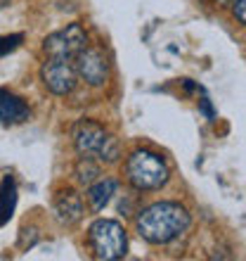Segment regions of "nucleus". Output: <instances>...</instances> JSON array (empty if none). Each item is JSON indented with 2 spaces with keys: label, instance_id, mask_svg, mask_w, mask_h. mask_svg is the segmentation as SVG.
I'll return each instance as SVG.
<instances>
[{
  "label": "nucleus",
  "instance_id": "423d86ee",
  "mask_svg": "<svg viewBox=\"0 0 246 261\" xmlns=\"http://www.w3.org/2000/svg\"><path fill=\"white\" fill-rule=\"evenodd\" d=\"M76 60V76H81L88 86H102L107 83V76H109V62L104 57L102 50L97 48H85L74 57Z\"/></svg>",
  "mask_w": 246,
  "mask_h": 261
},
{
  "label": "nucleus",
  "instance_id": "f03ea898",
  "mask_svg": "<svg viewBox=\"0 0 246 261\" xmlns=\"http://www.w3.org/2000/svg\"><path fill=\"white\" fill-rule=\"evenodd\" d=\"M126 176L135 190H159L168 180V166L159 154L147 150L133 152L126 162Z\"/></svg>",
  "mask_w": 246,
  "mask_h": 261
},
{
  "label": "nucleus",
  "instance_id": "f257e3e1",
  "mask_svg": "<svg viewBox=\"0 0 246 261\" xmlns=\"http://www.w3.org/2000/svg\"><path fill=\"white\" fill-rule=\"evenodd\" d=\"M190 228V214L178 202H157L137 216V233L151 245H168Z\"/></svg>",
  "mask_w": 246,
  "mask_h": 261
},
{
  "label": "nucleus",
  "instance_id": "1a4fd4ad",
  "mask_svg": "<svg viewBox=\"0 0 246 261\" xmlns=\"http://www.w3.org/2000/svg\"><path fill=\"white\" fill-rule=\"evenodd\" d=\"M55 216L62 226H74L83 216V199L74 190H62L55 197Z\"/></svg>",
  "mask_w": 246,
  "mask_h": 261
},
{
  "label": "nucleus",
  "instance_id": "39448f33",
  "mask_svg": "<svg viewBox=\"0 0 246 261\" xmlns=\"http://www.w3.org/2000/svg\"><path fill=\"white\" fill-rule=\"evenodd\" d=\"M88 45V34L81 24H69L67 29L50 34L43 41V50L50 60H74Z\"/></svg>",
  "mask_w": 246,
  "mask_h": 261
},
{
  "label": "nucleus",
  "instance_id": "7ed1b4c3",
  "mask_svg": "<svg viewBox=\"0 0 246 261\" xmlns=\"http://www.w3.org/2000/svg\"><path fill=\"white\" fill-rule=\"evenodd\" d=\"M74 145L81 154H85V157H97L100 162H107V164H114L118 159V154H121L118 140L114 136H109V133L100 124H95V121H81V124H76Z\"/></svg>",
  "mask_w": 246,
  "mask_h": 261
},
{
  "label": "nucleus",
  "instance_id": "9d476101",
  "mask_svg": "<svg viewBox=\"0 0 246 261\" xmlns=\"http://www.w3.org/2000/svg\"><path fill=\"white\" fill-rule=\"evenodd\" d=\"M116 180L114 178H97L90 183V190H88V202L95 212H102L104 206L109 204V199L114 197L116 193Z\"/></svg>",
  "mask_w": 246,
  "mask_h": 261
},
{
  "label": "nucleus",
  "instance_id": "f8f14e48",
  "mask_svg": "<svg viewBox=\"0 0 246 261\" xmlns=\"http://www.w3.org/2000/svg\"><path fill=\"white\" fill-rule=\"evenodd\" d=\"M97 176H100V166L93 162V157H85V154H83L81 162L76 164V178L81 180L83 186H90L93 180H97Z\"/></svg>",
  "mask_w": 246,
  "mask_h": 261
},
{
  "label": "nucleus",
  "instance_id": "2eb2a0df",
  "mask_svg": "<svg viewBox=\"0 0 246 261\" xmlns=\"http://www.w3.org/2000/svg\"><path fill=\"white\" fill-rule=\"evenodd\" d=\"M218 5H227V3H234V0H216Z\"/></svg>",
  "mask_w": 246,
  "mask_h": 261
},
{
  "label": "nucleus",
  "instance_id": "20e7f679",
  "mask_svg": "<svg viewBox=\"0 0 246 261\" xmlns=\"http://www.w3.org/2000/svg\"><path fill=\"white\" fill-rule=\"evenodd\" d=\"M88 245L93 249V256L100 261H114L126 256L128 238L118 221L100 219L88 230Z\"/></svg>",
  "mask_w": 246,
  "mask_h": 261
},
{
  "label": "nucleus",
  "instance_id": "ddd939ff",
  "mask_svg": "<svg viewBox=\"0 0 246 261\" xmlns=\"http://www.w3.org/2000/svg\"><path fill=\"white\" fill-rule=\"evenodd\" d=\"M21 41H24V36H21V34L0 36V57L7 55V53H12V50H17L21 45Z\"/></svg>",
  "mask_w": 246,
  "mask_h": 261
},
{
  "label": "nucleus",
  "instance_id": "9b49d317",
  "mask_svg": "<svg viewBox=\"0 0 246 261\" xmlns=\"http://www.w3.org/2000/svg\"><path fill=\"white\" fill-rule=\"evenodd\" d=\"M17 206V183L12 176H5L0 180V226H5L12 219Z\"/></svg>",
  "mask_w": 246,
  "mask_h": 261
},
{
  "label": "nucleus",
  "instance_id": "0eeeda50",
  "mask_svg": "<svg viewBox=\"0 0 246 261\" xmlns=\"http://www.w3.org/2000/svg\"><path fill=\"white\" fill-rule=\"evenodd\" d=\"M41 79L45 88L55 95H69L76 88V69L71 67V60H50L43 64Z\"/></svg>",
  "mask_w": 246,
  "mask_h": 261
},
{
  "label": "nucleus",
  "instance_id": "6e6552de",
  "mask_svg": "<svg viewBox=\"0 0 246 261\" xmlns=\"http://www.w3.org/2000/svg\"><path fill=\"white\" fill-rule=\"evenodd\" d=\"M31 117L28 105L24 102V97L14 95L10 90L0 88V124L3 126H17L24 124Z\"/></svg>",
  "mask_w": 246,
  "mask_h": 261
},
{
  "label": "nucleus",
  "instance_id": "4468645a",
  "mask_svg": "<svg viewBox=\"0 0 246 261\" xmlns=\"http://www.w3.org/2000/svg\"><path fill=\"white\" fill-rule=\"evenodd\" d=\"M234 14H237V19H239V24H244L246 21V12H244V0H234Z\"/></svg>",
  "mask_w": 246,
  "mask_h": 261
}]
</instances>
